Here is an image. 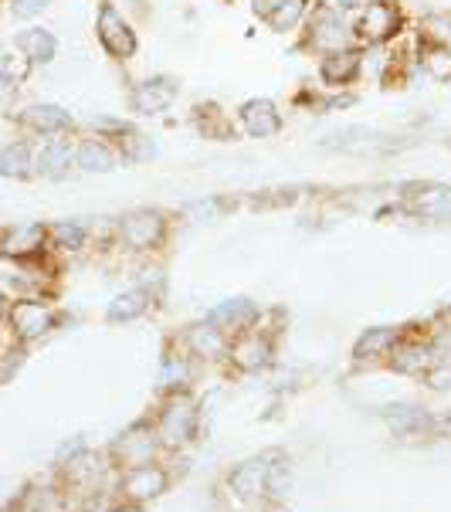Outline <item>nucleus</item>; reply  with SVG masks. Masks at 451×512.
Here are the masks:
<instances>
[{
    "mask_svg": "<svg viewBox=\"0 0 451 512\" xmlns=\"http://www.w3.org/2000/svg\"><path fill=\"white\" fill-rule=\"evenodd\" d=\"M163 238H167V214L153 211V207H143V211H133L119 221V241L133 251H150L160 248Z\"/></svg>",
    "mask_w": 451,
    "mask_h": 512,
    "instance_id": "nucleus-1",
    "label": "nucleus"
},
{
    "mask_svg": "<svg viewBox=\"0 0 451 512\" xmlns=\"http://www.w3.org/2000/svg\"><path fill=\"white\" fill-rule=\"evenodd\" d=\"M14 123L34 136H45V140H68L75 133L72 112L62 106H51V102H34V106L21 109L14 116Z\"/></svg>",
    "mask_w": 451,
    "mask_h": 512,
    "instance_id": "nucleus-2",
    "label": "nucleus"
},
{
    "mask_svg": "<svg viewBox=\"0 0 451 512\" xmlns=\"http://www.w3.org/2000/svg\"><path fill=\"white\" fill-rule=\"evenodd\" d=\"M194 431H197V407L187 394L173 397L160 411V418H156V438L170 448L187 445V441L194 438Z\"/></svg>",
    "mask_w": 451,
    "mask_h": 512,
    "instance_id": "nucleus-3",
    "label": "nucleus"
},
{
    "mask_svg": "<svg viewBox=\"0 0 451 512\" xmlns=\"http://www.w3.org/2000/svg\"><path fill=\"white\" fill-rule=\"evenodd\" d=\"M95 34H99V45L106 48L109 58L123 62V58L136 55V34L129 28V21L116 11V4H102L99 7V21H95Z\"/></svg>",
    "mask_w": 451,
    "mask_h": 512,
    "instance_id": "nucleus-4",
    "label": "nucleus"
},
{
    "mask_svg": "<svg viewBox=\"0 0 451 512\" xmlns=\"http://www.w3.org/2000/svg\"><path fill=\"white\" fill-rule=\"evenodd\" d=\"M7 319H11V329L17 340L31 343V340H41L45 333H51V326H55V312H51L45 302L38 299H17L11 302V309H7Z\"/></svg>",
    "mask_w": 451,
    "mask_h": 512,
    "instance_id": "nucleus-5",
    "label": "nucleus"
},
{
    "mask_svg": "<svg viewBox=\"0 0 451 512\" xmlns=\"http://www.w3.org/2000/svg\"><path fill=\"white\" fill-rule=\"evenodd\" d=\"M48 245V228L45 224H14V228L0 231V255L11 262H31L38 258Z\"/></svg>",
    "mask_w": 451,
    "mask_h": 512,
    "instance_id": "nucleus-6",
    "label": "nucleus"
},
{
    "mask_svg": "<svg viewBox=\"0 0 451 512\" xmlns=\"http://www.w3.org/2000/svg\"><path fill=\"white\" fill-rule=\"evenodd\" d=\"M397 31H401V7H397V0H374V4H367V11H363L357 24V34L363 41H370V45H384Z\"/></svg>",
    "mask_w": 451,
    "mask_h": 512,
    "instance_id": "nucleus-7",
    "label": "nucleus"
},
{
    "mask_svg": "<svg viewBox=\"0 0 451 512\" xmlns=\"http://www.w3.org/2000/svg\"><path fill=\"white\" fill-rule=\"evenodd\" d=\"M302 45L312 51H323V55L333 48H343L346 45V21L329 4H319L309 17L306 41H302Z\"/></svg>",
    "mask_w": 451,
    "mask_h": 512,
    "instance_id": "nucleus-8",
    "label": "nucleus"
},
{
    "mask_svg": "<svg viewBox=\"0 0 451 512\" xmlns=\"http://www.w3.org/2000/svg\"><path fill=\"white\" fill-rule=\"evenodd\" d=\"M363 72V51L360 48H333L319 58V78L329 89H343V85H353Z\"/></svg>",
    "mask_w": 451,
    "mask_h": 512,
    "instance_id": "nucleus-9",
    "label": "nucleus"
},
{
    "mask_svg": "<svg viewBox=\"0 0 451 512\" xmlns=\"http://www.w3.org/2000/svg\"><path fill=\"white\" fill-rule=\"evenodd\" d=\"M180 95V82L170 75H156V78H146L133 89V109L143 112V116H160L167 112Z\"/></svg>",
    "mask_w": 451,
    "mask_h": 512,
    "instance_id": "nucleus-10",
    "label": "nucleus"
},
{
    "mask_svg": "<svg viewBox=\"0 0 451 512\" xmlns=\"http://www.w3.org/2000/svg\"><path fill=\"white\" fill-rule=\"evenodd\" d=\"M72 170H78L72 140H45L41 150L34 153V177L65 180V177H72Z\"/></svg>",
    "mask_w": 451,
    "mask_h": 512,
    "instance_id": "nucleus-11",
    "label": "nucleus"
},
{
    "mask_svg": "<svg viewBox=\"0 0 451 512\" xmlns=\"http://www.w3.org/2000/svg\"><path fill=\"white\" fill-rule=\"evenodd\" d=\"M238 119L245 126V133L255 136V140H268V136H275L282 129V116L272 99H248L238 109Z\"/></svg>",
    "mask_w": 451,
    "mask_h": 512,
    "instance_id": "nucleus-12",
    "label": "nucleus"
},
{
    "mask_svg": "<svg viewBox=\"0 0 451 512\" xmlns=\"http://www.w3.org/2000/svg\"><path fill=\"white\" fill-rule=\"evenodd\" d=\"M251 7L272 31H292L306 14L309 0H251Z\"/></svg>",
    "mask_w": 451,
    "mask_h": 512,
    "instance_id": "nucleus-13",
    "label": "nucleus"
},
{
    "mask_svg": "<svg viewBox=\"0 0 451 512\" xmlns=\"http://www.w3.org/2000/svg\"><path fill=\"white\" fill-rule=\"evenodd\" d=\"M14 48L21 51L31 65H51L58 55V38L48 28H24L14 38Z\"/></svg>",
    "mask_w": 451,
    "mask_h": 512,
    "instance_id": "nucleus-14",
    "label": "nucleus"
},
{
    "mask_svg": "<svg viewBox=\"0 0 451 512\" xmlns=\"http://www.w3.org/2000/svg\"><path fill=\"white\" fill-rule=\"evenodd\" d=\"M75 167L82 173H112L119 167V153L109 140H82L75 146Z\"/></svg>",
    "mask_w": 451,
    "mask_h": 512,
    "instance_id": "nucleus-15",
    "label": "nucleus"
},
{
    "mask_svg": "<svg viewBox=\"0 0 451 512\" xmlns=\"http://www.w3.org/2000/svg\"><path fill=\"white\" fill-rule=\"evenodd\" d=\"M0 177L4 180H34V150L28 140L0 146Z\"/></svg>",
    "mask_w": 451,
    "mask_h": 512,
    "instance_id": "nucleus-16",
    "label": "nucleus"
},
{
    "mask_svg": "<svg viewBox=\"0 0 451 512\" xmlns=\"http://www.w3.org/2000/svg\"><path fill=\"white\" fill-rule=\"evenodd\" d=\"M231 360H234V367H241V370L265 367V363L272 360V340L262 333H251V329H245L241 340L231 346Z\"/></svg>",
    "mask_w": 451,
    "mask_h": 512,
    "instance_id": "nucleus-17",
    "label": "nucleus"
},
{
    "mask_svg": "<svg viewBox=\"0 0 451 512\" xmlns=\"http://www.w3.org/2000/svg\"><path fill=\"white\" fill-rule=\"evenodd\" d=\"M167 489V475L153 465H136L129 468V475L123 479V496L133 499V502H143V499H153Z\"/></svg>",
    "mask_w": 451,
    "mask_h": 512,
    "instance_id": "nucleus-18",
    "label": "nucleus"
},
{
    "mask_svg": "<svg viewBox=\"0 0 451 512\" xmlns=\"http://www.w3.org/2000/svg\"><path fill=\"white\" fill-rule=\"evenodd\" d=\"M258 309L251 306L248 299H224L218 309L211 312V323L218 329H238V333H245L255 323Z\"/></svg>",
    "mask_w": 451,
    "mask_h": 512,
    "instance_id": "nucleus-19",
    "label": "nucleus"
},
{
    "mask_svg": "<svg viewBox=\"0 0 451 512\" xmlns=\"http://www.w3.org/2000/svg\"><path fill=\"white\" fill-rule=\"evenodd\" d=\"M112 136H116V143H119V160L143 163V160H150V156H156V143L146 133H140V129H129L119 123L112 129Z\"/></svg>",
    "mask_w": 451,
    "mask_h": 512,
    "instance_id": "nucleus-20",
    "label": "nucleus"
},
{
    "mask_svg": "<svg viewBox=\"0 0 451 512\" xmlns=\"http://www.w3.org/2000/svg\"><path fill=\"white\" fill-rule=\"evenodd\" d=\"M184 340L190 346V353L197 357H221L224 353V329H218L207 319V323H194L184 333Z\"/></svg>",
    "mask_w": 451,
    "mask_h": 512,
    "instance_id": "nucleus-21",
    "label": "nucleus"
},
{
    "mask_svg": "<svg viewBox=\"0 0 451 512\" xmlns=\"http://www.w3.org/2000/svg\"><path fill=\"white\" fill-rule=\"evenodd\" d=\"M153 445H156V435H150V431H143V428H136V431H129L126 438H119L116 455L123 458L129 468L150 465L153 462Z\"/></svg>",
    "mask_w": 451,
    "mask_h": 512,
    "instance_id": "nucleus-22",
    "label": "nucleus"
},
{
    "mask_svg": "<svg viewBox=\"0 0 451 512\" xmlns=\"http://www.w3.org/2000/svg\"><path fill=\"white\" fill-rule=\"evenodd\" d=\"M231 485H234V492L245 499L262 496L268 489V462H262V458H258V462H245L231 475Z\"/></svg>",
    "mask_w": 451,
    "mask_h": 512,
    "instance_id": "nucleus-23",
    "label": "nucleus"
},
{
    "mask_svg": "<svg viewBox=\"0 0 451 512\" xmlns=\"http://www.w3.org/2000/svg\"><path fill=\"white\" fill-rule=\"evenodd\" d=\"M421 68L431 82H451V45L428 41V45L421 48Z\"/></svg>",
    "mask_w": 451,
    "mask_h": 512,
    "instance_id": "nucleus-24",
    "label": "nucleus"
},
{
    "mask_svg": "<svg viewBox=\"0 0 451 512\" xmlns=\"http://www.w3.org/2000/svg\"><path fill=\"white\" fill-rule=\"evenodd\" d=\"M146 306H150V292L146 289H129L123 295H116L109 306V319L112 323H126V319H136L143 316Z\"/></svg>",
    "mask_w": 451,
    "mask_h": 512,
    "instance_id": "nucleus-25",
    "label": "nucleus"
},
{
    "mask_svg": "<svg viewBox=\"0 0 451 512\" xmlns=\"http://www.w3.org/2000/svg\"><path fill=\"white\" fill-rule=\"evenodd\" d=\"M401 340L397 336V329L394 326H377V329H370V333H363L360 336V343H357V357L360 360H367V357H384V353L394 350V343Z\"/></svg>",
    "mask_w": 451,
    "mask_h": 512,
    "instance_id": "nucleus-26",
    "label": "nucleus"
},
{
    "mask_svg": "<svg viewBox=\"0 0 451 512\" xmlns=\"http://www.w3.org/2000/svg\"><path fill=\"white\" fill-rule=\"evenodd\" d=\"M48 241L55 248L78 251V248H85V241H89V231H85L82 221H58L48 228Z\"/></svg>",
    "mask_w": 451,
    "mask_h": 512,
    "instance_id": "nucleus-27",
    "label": "nucleus"
},
{
    "mask_svg": "<svg viewBox=\"0 0 451 512\" xmlns=\"http://www.w3.org/2000/svg\"><path fill=\"white\" fill-rule=\"evenodd\" d=\"M431 360H435V350H431V346H421V343L397 346V353H394V367L401 373H421L424 367H431Z\"/></svg>",
    "mask_w": 451,
    "mask_h": 512,
    "instance_id": "nucleus-28",
    "label": "nucleus"
},
{
    "mask_svg": "<svg viewBox=\"0 0 451 512\" xmlns=\"http://www.w3.org/2000/svg\"><path fill=\"white\" fill-rule=\"evenodd\" d=\"M418 211L428 218H451V187H428L418 194Z\"/></svg>",
    "mask_w": 451,
    "mask_h": 512,
    "instance_id": "nucleus-29",
    "label": "nucleus"
},
{
    "mask_svg": "<svg viewBox=\"0 0 451 512\" xmlns=\"http://www.w3.org/2000/svg\"><path fill=\"white\" fill-rule=\"evenodd\" d=\"M197 123L207 136H214V140H231V123L228 116L218 109V106H201L197 109Z\"/></svg>",
    "mask_w": 451,
    "mask_h": 512,
    "instance_id": "nucleus-30",
    "label": "nucleus"
},
{
    "mask_svg": "<svg viewBox=\"0 0 451 512\" xmlns=\"http://www.w3.org/2000/svg\"><path fill=\"white\" fill-rule=\"evenodd\" d=\"M387 421L394 424L397 431H421V428H428V414L418 411V407H397V411H387Z\"/></svg>",
    "mask_w": 451,
    "mask_h": 512,
    "instance_id": "nucleus-31",
    "label": "nucleus"
},
{
    "mask_svg": "<svg viewBox=\"0 0 451 512\" xmlns=\"http://www.w3.org/2000/svg\"><path fill=\"white\" fill-rule=\"evenodd\" d=\"M68 475H72V482H92L99 479V462H95L92 455H78L72 465H68Z\"/></svg>",
    "mask_w": 451,
    "mask_h": 512,
    "instance_id": "nucleus-32",
    "label": "nucleus"
},
{
    "mask_svg": "<svg viewBox=\"0 0 451 512\" xmlns=\"http://www.w3.org/2000/svg\"><path fill=\"white\" fill-rule=\"evenodd\" d=\"M163 384H184V380L190 377V367L184 357H167V363H163Z\"/></svg>",
    "mask_w": 451,
    "mask_h": 512,
    "instance_id": "nucleus-33",
    "label": "nucleus"
},
{
    "mask_svg": "<svg viewBox=\"0 0 451 512\" xmlns=\"http://www.w3.org/2000/svg\"><path fill=\"white\" fill-rule=\"evenodd\" d=\"M51 0H11V14L17 21H31V17H38Z\"/></svg>",
    "mask_w": 451,
    "mask_h": 512,
    "instance_id": "nucleus-34",
    "label": "nucleus"
},
{
    "mask_svg": "<svg viewBox=\"0 0 451 512\" xmlns=\"http://www.w3.org/2000/svg\"><path fill=\"white\" fill-rule=\"evenodd\" d=\"M187 214H201L197 221H214L218 218V201H197L187 207Z\"/></svg>",
    "mask_w": 451,
    "mask_h": 512,
    "instance_id": "nucleus-35",
    "label": "nucleus"
},
{
    "mask_svg": "<svg viewBox=\"0 0 451 512\" xmlns=\"http://www.w3.org/2000/svg\"><path fill=\"white\" fill-rule=\"evenodd\" d=\"M428 380H431V387H451V367H445V370H435Z\"/></svg>",
    "mask_w": 451,
    "mask_h": 512,
    "instance_id": "nucleus-36",
    "label": "nucleus"
},
{
    "mask_svg": "<svg viewBox=\"0 0 451 512\" xmlns=\"http://www.w3.org/2000/svg\"><path fill=\"white\" fill-rule=\"evenodd\" d=\"M7 309H11V302H7V295L0 292V316H7Z\"/></svg>",
    "mask_w": 451,
    "mask_h": 512,
    "instance_id": "nucleus-37",
    "label": "nucleus"
},
{
    "mask_svg": "<svg viewBox=\"0 0 451 512\" xmlns=\"http://www.w3.org/2000/svg\"><path fill=\"white\" fill-rule=\"evenodd\" d=\"M0 340H4V336H0Z\"/></svg>",
    "mask_w": 451,
    "mask_h": 512,
    "instance_id": "nucleus-38",
    "label": "nucleus"
},
{
    "mask_svg": "<svg viewBox=\"0 0 451 512\" xmlns=\"http://www.w3.org/2000/svg\"><path fill=\"white\" fill-rule=\"evenodd\" d=\"M0 146H4V143H0Z\"/></svg>",
    "mask_w": 451,
    "mask_h": 512,
    "instance_id": "nucleus-39",
    "label": "nucleus"
}]
</instances>
